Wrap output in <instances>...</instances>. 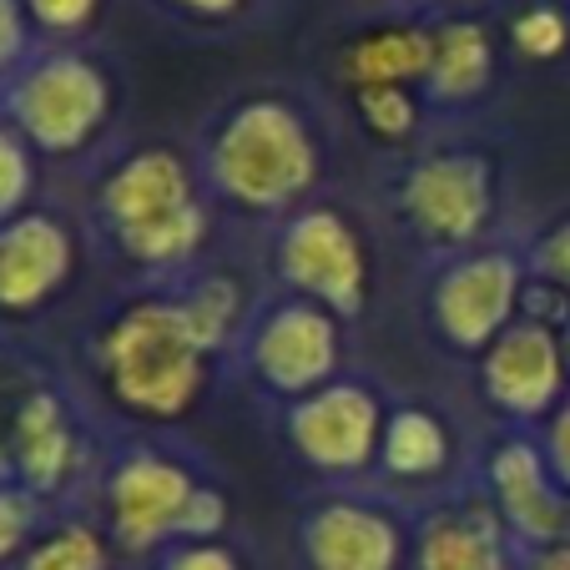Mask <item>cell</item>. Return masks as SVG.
<instances>
[{"label":"cell","instance_id":"5","mask_svg":"<svg viewBox=\"0 0 570 570\" xmlns=\"http://www.w3.org/2000/svg\"><path fill=\"white\" fill-rule=\"evenodd\" d=\"M278 278L334 318H358L368 303V248L338 207H298L278 233Z\"/></svg>","mask_w":570,"mask_h":570},{"label":"cell","instance_id":"9","mask_svg":"<svg viewBox=\"0 0 570 570\" xmlns=\"http://www.w3.org/2000/svg\"><path fill=\"white\" fill-rule=\"evenodd\" d=\"M399 207L434 248L474 243L490 223V161L474 151H434L399 183Z\"/></svg>","mask_w":570,"mask_h":570},{"label":"cell","instance_id":"22","mask_svg":"<svg viewBox=\"0 0 570 570\" xmlns=\"http://www.w3.org/2000/svg\"><path fill=\"white\" fill-rule=\"evenodd\" d=\"M354 111H358V127L368 137L389 141H410L420 131V101H414V87H364L354 91Z\"/></svg>","mask_w":570,"mask_h":570},{"label":"cell","instance_id":"33","mask_svg":"<svg viewBox=\"0 0 570 570\" xmlns=\"http://www.w3.org/2000/svg\"><path fill=\"white\" fill-rule=\"evenodd\" d=\"M570 323V318H566ZM560 354H566V368H570V328H566V348H560Z\"/></svg>","mask_w":570,"mask_h":570},{"label":"cell","instance_id":"4","mask_svg":"<svg viewBox=\"0 0 570 570\" xmlns=\"http://www.w3.org/2000/svg\"><path fill=\"white\" fill-rule=\"evenodd\" d=\"M11 121L36 151L51 157H71L81 151L111 117V81L97 61L76 51H56L31 61L16 76L11 97Z\"/></svg>","mask_w":570,"mask_h":570},{"label":"cell","instance_id":"29","mask_svg":"<svg viewBox=\"0 0 570 570\" xmlns=\"http://www.w3.org/2000/svg\"><path fill=\"white\" fill-rule=\"evenodd\" d=\"M26 56V6L21 0H0V71H11Z\"/></svg>","mask_w":570,"mask_h":570},{"label":"cell","instance_id":"8","mask_svg":"<svg viewBox=\"0 0 570 570\" xmlns=\"http://www.w3.org/2000/svg\"><path fill=\"white\" fill-rule=\"evenodd\" d=\"M338 354H344L338 318L308 298H288V303H278V308H268L248 344L253 374H258L273 394H288V399H308L313 389L334 384Z\"/></svg>","mask_w":570,"mask_h":570},{"label":"cell","instance_id":"14","mask_svg":"<svg viewBox=\"0 0 570 570\" xmlns=\"http://www.w3.org/2000/svg\"><path fill=\"white\" fill-rule=\"evenodd\" d=\"M76 424L71 410L56 389L36 384L31 394L21 399V410L11 420V434H6V464H11L16 484L31 490L36 500L56 495L76 470Z\"/></svg>","mask_w":570,"mask_h":570},{"label":"cell","instance_id":"3","mask_svg":"<svg viewBox=\"0 0 570 570\" xmlns=\"http://www.w3.org/2000/svg\"><path fill=\"white\" fill-rule=\"evenodd\" d=\"M97 217L137 268H183L207 237L193 173L173 147H141L97 187Z\"/></svg>","mask_w":570,"mask_h":570},{"label":"cell","instance_id":"20","mask_svg":"<svg viewBox=\"0 0 570 570\" xmlns=\"http://www.w3.org/2000/svg\"><path fill=\"white\" fill-rule=\"evenodd\" d=\"M177 308H183V323L193 328L197 344H203L207 354H217V348L233 338L237 318H243V293H237V278L213 273V278H197L193 288L177 298Z\"/></svg>","mask_w":570,"mask_h":570},{"label":"cell","instance_id":"7","mask_svg":"<svg viewBox=\"0 0 570 570\" xmlns=\"http://www.w3.org/2000/svg\"><path fill=\"white\" fill-rule=\"evenodd\" d=\"M384 424L374 389L334 379L288 410V444L303 464L323 474H358L379 460Z\"/></svg>","mask_w":570,"mask_h":570},{"label":"cell","instance_id":"28","mask_svg":"<svg viewBox=\"0 0 570 570\" xmlns=\"http://www.w3.org/2000/svg\"><path fill=\"white\" fill-rule=\"evenodd\" d=\"M535 268H540V278H546V283H556V288L570 293V223H560L556 233L540 243Z\"/></svg>","mask_w":570,"mask_h":570},{"label":"cell","instance_id":"10","mask_svg":"<svg viewBox=\"0 0 570 570\" xmlns=\"http://www.w3.org/2000/svg\"><path fill=\"white\" fill-rule=\"evenodd\" d=\"M520 268L505 253H474L434 283V323L454 348H490L520 308Z\"/></svg>","mask_w":570,"mask_h":570},{"label":"cell","instance_id":"25","mask_svg":"<svg viewBox=\"0 0 570 570\" xmlns=\"http://www.w3.org/2000/svg\"><path fill=\"white\" fill-rule=\"evenodd\" d=\"M566 16L556 11V6H530L525 16H515V46L525 56H560L566 51Z\"/></svg>","mask_w":570,"mask_h":570},{"label":"cell","instance_id":"32","mask_svg":"<svg viewBox=\"0 0 570 570\" xmlns=\"http://www.w3.org/2000/svg\"><path fill=\"white\" fill-rule=\"evenodd\" d=\"M535 570H570V546H550Z\"/></svg>","mask_w":570,"mask_h":570},{"label":"cell","instance_id":"18","mask_svg":"<svg viewBox=\"0 0 570 570\" xmlns=\"http://www.w3.org/2000/svg\"><path fill=\"white\" fill-rule=\"evenodd\" d=\"M490 71H495V51H490V36L474 21H444L434 31V61H430V97L434 101H470L490 87Z\"/></svg>","mask_w":570,"mask_h":570},{"label":"cell","instance_id":"6","mask_svg":"<svg viewBox=\"0 0 570 570\" xmlns=\"http://www.w3.org/2000/svg\"><path fill=\"white\" fill-rule=\"evenodd\" d=\"M197 490H203V480L187 464L167 460V454H157V450L121 454L107 480L111 540L121 550H131V556L157 550L167 540H183Z\"/></svg>","mask_w":570,"mask_h":570},{"label":"cell","instance_id":"24","mask_svg":"<svg viewBox=\"0 0 570 570\" xmlns=\"http://www.w3.org/2000/svg\"><path fill=\"white\" fill-rule=\"evenodd\" d=\"M36 546V495L21 484H0V566Z\"/></svg>","mask_w":570,"mask_h":570},{"label":"cell","instance_id":"15","mask_svg":"<svg viewBox=\"0 0 570 570\" xmlns=\"http://www.w3.org/2000/svg\"><path fill=\"white\" fill-rule=\"evenodd\" d=\"M490 484L500 500V520L530 540L570 546V500L546 484V464L525 444H505L490 460Z\"/></svg>","mask_w":570,"mask_h":570},{"label":"cell","instance_id":"31","mask_svg":"<svg viewBox=\"0 0 570 570\" xmlns=\"http://www.w3.org/2000/svg\"><path fill=\"white\" fill-rule=\"evenodd\" d=\"M550 460H556L560 480H566V490H570V410L556 420V440H550Z\"/></svg>","mask_w":570,"mask_h":570},{"label":"cell","instance_id":"21","mask_svg":"<svg viewBox=\"0 0 570 570\" xmlns=\"http://www.w3.org/2000/svg\"><path fill=\"white\" fill-rule=\"evenodd\" d=\"M21 570H107V540L97 525H56L21 556Z\"/></svg>","mask_w":570,"mask_h":570},{"label":"cell","instance_id":"17","mask_svg":"<svg viewBox=\"0 0 570 570\" xmlns=\"http://www.w3.org/2000/svg\"><path fill=\"white\" fill-rule=\"evenodd\" d=\"M420 570H510L500 550V525L484 510H450L434 515L414 550Z\"/></svg>","mask_w":570,"mask_h":570},{"label":"cell","instance_id":"27","mask_svg":"<svg viewBox=\"0 0 570 570\" xmlns=\"http://www.w3.org/2000/svg\"><path fill=\"white\" fill-rule=\"evenodd\" d=\"M161 570H243V560L227 546H217V540H187V546H177L161 560Z\"/></svg>","mask_w":570,"mask_h":570},{"label":"cell","instance_id":"19","mask_svg":"<svg viewBox=\"0 0 570 570\" xmlns=\"http://www.w3.org/2000/svg\"><path fill=\"white\" fill-rule=\"evenodd\" d=\"M450 460V434L430 410H394L384 424V444H379V464L394 480H430Z\"/></svg>","mask_w":570,"mask_h":570},{"label":"cell","instance_id":"11","mask_svg":"<svg viewBox=\"0 0 570 570\" xmlns=\"http://www.w3.org/2000/svg\"><path fill=\"white\" fill-rule=\"evenodd\" d=\"M76 268V237L61 217L21 213L0 227V313L26 318L46 308L56 293L71 283Z\"/></svg>","mask_w":570,"mask_h":570},{"label":"cell","instance_id":"30","mask_svg":"<svg viewBox=\"0 0 570 570\" xmlns=\"http://www.w3.org/2000/svg\"><path fill=\"white\" fill-rule=\"evenodd\" d=\"M173 6L187 16H203V21H223V16L243 11V0H173Z\"/></svg>","mask_w":570,"mask_h":570},{"label":"cell","instance_id":"23","mask_svg":"<svg viewBox=\"0 0 570 570\" xmlns=\"http://www.w3.org/2000/svg\"><path fill=\"white\" fill-rule=\"evenodd\" d=\"M31 193H36L31 141L16 127H0V227L11 223V217L31 213Z\"/></svg>","mask_w":570,"mask_h":570},{"label":"cell","instance_id":"16","mask_svg":"<svg viewBox=\"0 0 570 570\" xmlns=\"http://www.w3.org/2000/svg\"><path fill=\"white\" fill-rule=\"evenodd\" d=\"M434 61V31L420 26H384V31H364L344 46L338 71H344L348 91L364 87H414L430 81Z\"/></svg>","mask_w":570,"mask_h":570},{"label":"cell","instance_id":"2","mask_svg":"<svg viewBox=\"0 0 570 570\" xmlns=\"http://www.w3.org/2000/svg\"><path fill=\"white\" fill-rule=\"evenodd\" d=\"M207 177L243 213H288L318 183V141L278 97H253L207 141Z\"/></svg>","mask_w":570,"mask_h":570},{"label":"cell","instance_id":"26","mask_svg":"<svg viewBox=\"0 0 570 570\" xmlns=\"http://www.w3.org/2000/svg\"><path fill=\"white\" fill-rule=\"evenodd\" d=\"M21 6L36 26H46V31L76 36V31H87L91 26V16H97L101 0H21Z\"/></svg>","mask_w":570,"mask_h":570},{"label":"cell","instance_id":"13","mask_svg":"<svg viewBox=\"0 0 570 570\" xmlns=\"http://www.w3.org/2000/svg\"><path fill=\"white\" fill-rule=\"evenodd\" d=\"M560 374H566V354L540 323H510L495 344L484 348L480 384L490 404L505 414H540L556 404Z\"/></svg>","mask_w":570,"mask_h":570},{"label":"cell","instance_id":"1","mask_svg":"<svg viewBox=\"0 0 570 570\" xmlns=\"http://www.w3.org/2000/svg\"><path fill=\"white\" fill-rule=\"evenodd\" d=\"M207 348L183 323L177 298H137L101 328L97 368L111 404L137 420L173 424L207 389Z\"/></svg>","mask_w":570,"mask_h":570},{"label":"cell","instance_id":"12","mask_svg":"<svg viewBox=\"0 0 570 570\" xmlns=\"http://www.w3.org/2000/svg\"><path fill=\"white\" fill-rule=\"evenodd\" d=\"M298 550L308 570H399L404 566V535L374 505L358 500H328L308 510L298 525Z\"/></svg>","mask_w":570,"mask_h":570}]
</instances>
